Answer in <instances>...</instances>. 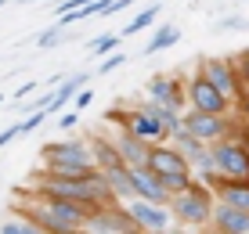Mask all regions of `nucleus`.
<instances>
[{"instance_id":"bb28decb","label":"nucleus","mask_w":249,"mask_h":234,"mask_svg":"<svg viewBox=\"0 0 249 234\" xmlns=\"http://www.w3.org/2000/svg\"><path fill=\"white\" fill-rule=\"evenodd\" d=\"M62 40H65V29L54 22L51 29H44V33L36 36V47H44V50H47V47H54V43H62Z\"/></svg>"},{"instance_id":"4be33fe9","label":"nucleus","mask_w":249,"mask_h":234,"mask_svg":"<svg viewBox=\"0 0 249 234\" xmlns=\"http://www.w3.org/2000/svg\"><path fill=\"white\" fill-rule=\"evenodd\" d=\"M188 169H192V177L195 180H202V184H217V169H213V155H210V148H206L202 155H195L192 162H188Z\"/></svg>"},{"instance_id":"f704fd0d","label":"nucleus","mask_w":249,"mask_h":234,"mask_svg":"<svg viewBox=\"0 0 249 234\" xmlns=\"http://www.w3.org/2000/svg\"><path fill=\"white\" fill-rule=\"evenodd\" d=\"M80 4H87V0H58V11H54V15H62V11H72V7H80Z\"/></svg>"},{"instance_id":"9b49d317","label":"nucleus","mask_w":249,"mask_h":234,"mask_svg":"<svg viewBox=\"0 0 249 234\" xmlns=\"http://www.w3.org/2000/svg\"><path fill=\"white\" fill-rule=\"evenodd\" d=\"M148 98H156L159 105L177 108V112L188 108V101H184V80H181V76H152V80H148Z\"/></svg>"},{"instance_id":"dca6fc26","label":"nucleus","mask_w":249,"mask_h":234,"mask_svg":"<svg viewBox=\"0 0 249 234\" xmlns=\"http://www.w3.org/2000/svg\"><path fill=\"white\" fill-rule=\"evenodd\" d=\"M87 80H90L87 72H72V76H65V80L58 83L54 90H51V101H47V108H44V112H62V105H69V101H72V94L80 90V86H87Z\"/></svg>"},{"instance_id":"39448f33","label":"nucleus","mask_w":249,"mask_h":234,"mask_svg":"<svg viewBox=\"0 0 249 234\" xmlns=\"http://www.w3.org/2000/svg\"><path fill=\"white\" fill-rule=\"evenodd\" d=\"M199 72L231 101V108H235V101L246 94V83H242V72H238L235 58H206V62H199Z\"/></svg>"},{"instance_id":"20e7f679","label":"nucleus","mask_w":249,"mask_h":234,"mask_svg":"<svg viewBox=\"0 0 249 234\" xmlns=\"http://www.w3.org/2000/svg\"><path fill=\"white\" fill-rule=\"evenodd\" d=\"M210 155H213V169H217V180H246L249 184V148L238 137H217L210 144Z\"/></svg>"},{"instance_id":"393cba45","label":"nucleus","mask_w":249,"mask_h":234,"mask_svg":"<svg viewBox=\"0 0 249 234\" xmlns=\"http://www.w3.org/2000/svg\"><path fill=\"white\" fill-rule=\"evenodd\" d=\"M119 43H123V36H119V33H101L98 40H90V54L101 58V54H108V50H116Z\"/></svg>"},{"instance_id":"6ab92c4d","label":"nucleus","mask_w":249,"mask_h":234,"mask_svg":"<svg viewBox=\"0 0 249 234\" xmlns=\"http://www.w3.org/2000/svg\"><path fill=\"white\" fill-rule=\"evenodd\" d=\"M177 40H181V29H177L174 22H162V25H156V33H152L148 43H144V54H159V50L174 47Z\"/></svg>"},{"instance_id":"473e14b6","label":"nucleus","mask_w":249,"mask_h":234,"mask_svg":"<svg viewBox=\"0 0 249 234\" xmlns=\"http://www.w3.org/2000/svg\"><path fill=\"white\" fill-rule=\"evenodd\" d=\"M18 126H7V130H0V148H7V144H11V141H18Z\"/></svg>"},{"instance_id":"f257e3e1","label":"nucleus","mask_w":249,"mask_h":234,"mask_svg":"<svg viewBox=\"0 0 249 234\" xmlns=\"http://www.w3.org/2000/svg\"><path fill=\"white\" fill-rule=\"evenodd\" d=\"M87 205L80 202H65V198H51V195H36L33 191L29 205L22 209V216H29L40 231L47 234H76L83 231V220H87Z\"/></svg>"},{"instance_id":"2f4dec72","label":"nucleus","mask_w":249,"mask_h":234,"mask_svg":"<svg viewBox=\"0 0 249 234\" xmlns=\"http://www.w3.org/2000/svg\"><path fill=\"white\" fill-rule=\"evenodd\" d=\"M76 123H80V112H65L58 119V130H76Z\"/></svg>"},{"instance_id":"e433bc0d","label":"nucleus","mask_w":249,"mask_h":234,"mask_svg":"<svg viewBox=\"0 0 249 234\" xmlns=\"http://www.w3.org/2000/svg\"><path fill=\"white\" fill-rule=\"evenodd\" d=\"M18 4H40V0H18Z\"/></svg>"},{"instance_id":"a878e982","label":"nucleus","mask_w":249,"mask_h":234,"mask_svg":"<svg viewBox=\"0 0 249 234\" xmlns=\"http://www.w3.org/2000/svg\"><path fill=\"white\" fill-rule=\"evenodd\" d=\"M126 65V54H123V50H108V54H101V62H98V72L101 76H105V72H116V68H123Z\"/></svg>"},{"instance_id":"58836bf2","label":"nucleus","mask_w":249,"mask_h":234,"mask_svg":"<svg viewBox=\"0 0 249 234\" xmlns=\"http://www.w3.org/2000/svg\"><path fill=\"white\" fill-rule=\"evenodd\" d=\"M0 7H4V0H0Z\"/></svg>"},{"instance_id":"c9c22d12","label":"nucleus","mask_w":249,"mask_h":234,"mask_svg":"<svg viewBox=\"0 0 249 234\" xmlns=\"http://www.w3.org/2000/svg\"><path fill=\"white\" fill-rule=\"evenodd\" d=\"M33 90H36V80H33V83H22L18 90H15V98H25V94H33Z\"/></svg>"},{"instance_id":"cd10ccee","label":"nucleus","mask_w":249,"mask_h":234,"mask_svg":"<svg viewBox=\"0 0 249 234\" xmlns=\"http://www.w3.org/2000/svg\"><path fill=\"white\" fill-rule=\"evenodd\" d=\"M44 119H47V112H29V119L18 123V134L25 137V134H33V130H40V126H44Z\"/></svg>"},{"instance_id":"f8f14e48","label":"nucleus","mask_w":249,"mask_h":234,"mask_svg":"<svg viewBox=\"0 0 249 234\" xmlns=\"http://www.w3.org/2000/svg\"><path fill=\"white\" fill-rule=\"evenodd\" d=\"M210 227L220 234H249V209H235L228 202H213Z\"/></svg>"},{"instance_id":"7c9ffc66","label":"nucleus","mask_w":249,"mask_h":234,"mask_svg":"<svg viewBox=\"0 0 249 234\" xmlns=\"http://www.w3.org/2000/svg\"><path fill=\"white\" fill-rule=\"evenodd\" d=\"M235 65H238V72H242V83H246V90H249V50L235 58Z\"/></svg>"},{"instance_id":"c756f323","label":"nucleus","mask_w":249,"mask_h":234,"mask_svg":"<svg viewBox=\"0 0 249 234\" xmlns=\"http://www.w3.org/2000/svg\"><path fill=\"white\" fill-rule=\"evenodd\" d=\"M217 29H224V33H231V29H249V22L246 18H220Z\"/></svg>"},{"instance_id":"ddd939ff","label":"nucleus","mask_w":249,"mask_h":234,"mask_svg":"<svg viewBox=\"0 0 249 234\" xmlns=\"http://www.w3.org/2000/svg\"><path fill=\"white\" fill-rule=\"evenodd\" d=\"M130 169V184H134V198H144V202H159L166 205V187L159 184V177L148 166H126Z\"/></svg>"},{"instance_id":"9d476101","label":"nucleus","mask_w":249,"mask_h":234,"mask_svg":"<svg viewBox=\"0 0 249 234\" xmlns=\"http://www.w3.org/2000/svg\"><path fill=\"white\" fill-rule=\"evenodd\" d=\"M181 126L188 130V134H195L199 141L213 144L217 137H224V134H228V126H231V116H213V112L184 108V112H181Z\"/></svg>"},{"instance_id":"0eeeda50","label":"nucleus","mask_w":249,"mask_h":234,"mask_svg":"<svg viewBox=\"0 0 249 234\" xmlns=\"http://www.w3.org/2000/svg\"><path fill=\"white\" fill-rule=\"evenodd\" d=\"M83 231H90V234H141L134 227L130 213L123 209V202H105L98 209H90L87 220H83Z\"/></svg>"},{"instance_id":"1a4fd4ad","label":"nucleus","mask_w":249,"mask_h":234,"mask_svg":"<svg viewBox=\"0 0 249 234\" xmlns=\"http://www.w3.org/2000/svg\"><path fill=\"white\" fill-rule=\"evenodd\" d=\"M123 209L130 213L134 227L141 234H166L174 231V220H170V209L159 202H144V198H130V202H123Z\"/></svg>"},{"instance_id":"423d86ee","label":"nucleus","mask_w":249,"mask_h":234,"mask_svg":"<svg viewBox=\"0 0 249 234\" xmlns=\"http://www.w3.org/2000/svg\"><path fill=\"white\" fill-rule=\"evenodd\" d=\"M184 101L188 108H199V112H213V116H231V101L217 90L202 72H192L184 80Z\"/></svg>"},{"instance_id":"c85d7f7f","label":"nucleus","mask_w":249,"mask_h":234,"mask_svg":"<svg viewBox=\"0 0 249 234\" xmlns=\"http://www.w3.org/2000/svg\"><path fill=\"white\" fill-rule=\"evenodd\" d=\"M90 101H94V94L87 90V86H80V90L72 94V105H76V112H83V108H90Z\"/></svg>"},{"instance_id":"b1692460","label":"nucleus","mask_w":249,"mask_h":234,"mask_svg":"<svg viewBox=\"0 0 249 234\" xmlns=\"http://www.w3.org/2000/svg\"><path fill=\"white\" fill-rule=\"evenodd\" d=\"M192 180H195L192 169H181V173H166V177H159V184L166 187V195H177V191H184Z\"/></svg>"},{"instance_id":"aec40b11","label":"nucleus","mask_w":249,"mask_h":234,"mask_svg":"<svg viewBox=\"0 0 249 234\" xmlns=\"http://www.w3.org/2000/svg\"><path fill=\"white\" fill-rule=\"evenodd\" d=\"M137 108H144V112H148V116H156L159 123H162V130H166V134H170V130H177V126H181V112H177V108H166V105H159L156 98L141 101V105H137Z\"/></svg>"},{"instance_id":"f03ea898","label":"nucleus","mask_w":249,"mask_h":234,"mask_svg":"<svg viewBox=\"0 0 249 234\" xmlns=\"http://www.w3.org/2000/svg\"><path fill=\"white\" fill-rule=\"evenodd\" d=\"M213 187L202 184V180H192V184L184 187V191L170 195L166 198V209H170V220H174V227L181 231H199V227H210V213H213Z\"/></svg>"},{"instance_id":"412c9836","label":"nucleus","mask_w":249,"mask_h":234,"mask_svg":"<svg viewBox=\"0 0 249 234\" xmlns=\"http://www.w3.org/2000/svg\"><path fill=\"white\" fill-rule=\"evenodd\" d=\"M159 11H162V4H159V0H156V4H148V7H141V11H137L130 22H126L123 36H134V33H141V29H152V25L159 22Z\"/></svg>"},{"instance_id":"7ed1b4c3","label":"nucleus","mask_w":249,"mask_h":234,"mask_svg":"<svg viewBox=\"0 0 249 234\" xmlns=\"http://www.w3.org/2000/svg\"><path fill=\"white\" fill-rule=\"evenodd\" d=\"M44 173H54V177H90L94 169V155L90 144L83 137H65V141L44 144Z\"/></svg>"},{"instance_id":"a211bd4d","label":"nucleus","mask_w":249,"mask_h":234,"mask_svg":"<svg viewBox=\"0 0 249 234\" xmlns=\"http://www.w3.org/2000/svg\"><path fill=\"white\" fill-rule=\"evenodd\" d=\"M166 144H174V148H177V151H181V155H184V159H188V162H192V159H195V155H202L206 148H210V144H206V141H199V137H195V134H188V130H184V126H177V130H170V134H166Z\"/></svg>"},{"instance_id":"4c0bfd02","label":"nucleus","mask_w":249,"mask_h":234,"mask_svg":"<svg viewBox=\"0 0 249 234\" xmlns=\"http://www.w3.org/2000/svg\"><path fill=\"white\" fill-rule=\"evenodd\" d=\"M0 105H4V98H0Z\"/></svg>"},{"instance_id":"6e6552de","label":"nucleus","mask_w":249,"mask_h":234,"mask_svg":"<svg viewBox=\"0 0 249 234\" xmlns=\"http://www.w3.org/2000/svg\"><path fill=\"white\" fill-rule=\"evenodd\" d=\"M108 123H119L123 130H130L134 137H141L144 144H159V141H166V130H162V123L156 116H148L144 108H112L108 112Z\"/></svg>"},{"instance_id":"5701e85b","label":"nucleus","mask_w":249,"mask_h":234,"mask_svg":"<svg viewBox=\"0 0 249 234\" xmlns=\"http://www.w3.org/2000/svg\"><path fill=\"white\" fill-rule=\"evenodd\" d=\"M40 227L29 220V216H7V220H0V234H36Z\"/></svg>"},{"instance_id":"72a5a7b5","label":"nucleus","mask_w":249,"mask_h":234,"mask_svg":"<svg viewBox=\"0 0 249 234\" xmlns=\"http://www.w3.org/2000/svg\"><path fill=\"white\" fill-rule=\"evenodd\" d=\"M235 108H238V116H242V119H246V123H249V90H246V94H242V98H238V101H235Z\"/></svg>"},{"instance_id":"2eb2a0df","label":"nucleus","mask_w":249,"mask_h":234,"mask_svg":"<svg viewBox=\"0 0 249 234\" xmlns=\"http://www.w3.org/2000/svg\"><path fill=\"white\" fill-rule=\"evenodd\" d=\"M98 173H101V180H105V187L112 191L116 202H130V198H134L130 169H126L123 162H116V166H105V169H98Z\"/></svg>"},{"instance_id":"f3484780","label":"nucleus","mask_w":249,"mask_h":234,"mask_svg":"<svg viewBox=\"0 0 249 234\" xmlns=\"http://www.w3.org/2000/svg\"><path fill=\"white\" fill-rule=\"evenodd\" d=\"M213 198L235 205V209H249V184L246 180H217L213 184Z\"/></svg>"},{"instance_id":"4468645a","label":"nucleus","mask_w":249,"mask_h":234,"mask_svg":"<svg viewBox=\"0 0 249 234\" xmlns=\"http://www.w3.org/2000/svg\"><path fill=\"white\" fill-rule=\"evenodd\" d=\"M108 141H112V148L119 151V159H123L126 166H144V159H148V144H144L141 137H134L130 130L119 126L116 134H108Z\"/></svg>"}]
</instances>
